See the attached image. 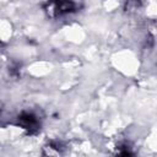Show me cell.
<instances>
[{
  "instance_id": "obj_1",
  "label": "cell",
  "mask_w": 157,
  "mask_h": 157,
  "mask_svg": "<svg viewBox=\"0 0 157 157\" xmlns=\"http://www.w3.org/2000/svg\"><path fill=\"white\" fill-rule=\"evenodd\" d=\"M50 5L54 6V10L59 15L70 12V11H72L75 9V4L74 2H55V4H50Z\"/></svg>"
},
{
  "instance_id": "obj_2",
  "label": "cell",
  "mask_w": 157,
  "mask_h": 157,
  "mask_svg": "<svg viewBox=\"0 0 157 157\" xmlns=\"http://www.w3.org/2000/svg\"><path fill=\"white\" fill-rule=\"evenodd\" d=\"M20 121L26 126V128H29V126H33L36 124V118L33 114L31 113H23L21 114L20 117Z\"/></svg>"
},
{
  "instance_id": "obj_3",
  "label": "cell",
  "mask_w": 157,
  "mask_h": 157,
  "mask_svg": "<svg viewBox=\"0 0 157 157\" xmlns=\"http://www.w3.org/2000/svg\"><path fill=\"white\" fill-rule=\"evenodd\" d=\"M118 157H132V155L129 150H121L120 153L118 155Z\"/></svg>"
}]
</instances>
